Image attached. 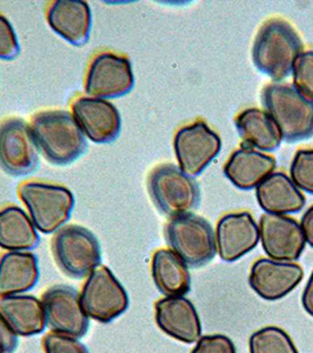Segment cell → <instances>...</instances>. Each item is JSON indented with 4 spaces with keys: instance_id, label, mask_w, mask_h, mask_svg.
I'll return each instance as SVG.
<instances>
[{
    "instance_id": "obj_1",
    "label": "cell",
    "mask_w": 313,
    "mask_h": 353,
    "mask_svg": "<svg viewBox=\"0 0 313 353\" xmlns=\"http://www.w3.org/2000/svg\"><path fill=\"white\" fill-rule=\"evenodd\" d=\"M31 130L38 150L46 161L57 166L76 161L88 148L72 113L65 110H45L31 119Z\"/></svg>"
},
{
    "instance_id": "obj_2",
    "label": "cell",
    "mask_w": 313,
    "mask_h": 353,
    "mask_svg": "<svg viewBox=\"0 0 313 353\" xmlns=\"http://www.w3.org/2000/svg\"><path fill=\"white\" fill-rule=\"evenodd\" d=\"M303 43L289 21L272 18L258 30L252 48L254 66L274 83L284 81L292 73Z\"/></svg>"
},
{
    "instance_id": "obj_3",
    "label": "cell",
    "mask_w": 313,
    "mask_h": 353,
    "mask_svg": "<svg viewBox=\"0 0 313 353\" xmlns=\"http://www.w3.org/2000/svg\"><path fill=\"white\" fill-rule=\"evenodd\" d=\"M265 112L272 118L287 143L313 137V101L291 84L266 85L261 92Z\"/></svg>"
},
{
    "instance_id": "obj_4",
    "label": "cell",
    "mask_w": 313,
    "mask_h": 353,
    "mask_svg": "<svg viewBox=\"0 0 313 353\" xmlns=\"http://www.w3.org/2000/svg\"><path fill=\"white\" fill-rule=\"evenodd\" d=\"M165 239L170 249L190 268L209 264L217 253L212 226L193 213L171 218L165 226Z\"/></svg>"
},
{
    "instance_id": "obj_5",
    "label": "cell",
    "mask_w": 313,
    "mask_h": 353,
    "mask_svg": "<svg viewBox=\"0 0 313 353\" xmlns=\"http://www.w3.org/2000/svg\"><path fill=\"white\" fill-rule=\"evenodd\" d=\"M148 190L156 209L171 218L191 213L201 199L197 181L173 164L156 166L148 178Z\"/></svg>"
},
{
    "instance_id": "obj_6",
    "label": "cell",
    "mask_w": 313,
    "mask_h": 353,
    "mask_svg": "<svg viewBox=\"0 0 313 353\" xmlns=\"http://www.w3.org/2000/svg\"><path fill=\"white\" fill-rule=\"evenodd\" d=\"M18 194L36 229L41 232L54 233L71 217L74 197L61 185L44 181H26L19 186Z\"/></svg>"
},
{
    "instance_id": "obj_7",
    "label": "cell",
    "mask_w": 313,
    "mask_h": 353,
    "mask_svg": "<svg viewBox=\"0 0 313 353\" xmlns=\"http://www.w3.org/2000/svg\"><path fill=\"white\" fill-rule=\"evenodd\" d=\"M53 258L68 277L83 279L99 268L101 249L90 230L79 225H66L52 239Z\"/></svg>"
},
{
    "instance_id": "obj_8",
    "label": "cell",
    "mask_w": 313,
    "mask_h": 353,
    "mask_svg": "<svg viewBox=\"0 0 313 353\" xmlns=\"http://www.w3.org/2000/svg\"><path fill=\"white\" fill-rule=\"evenodd\" d=\"M88 317L109 324L129 309V294L106 266H99L85 281L81 293Z\"/></svg>"
},
{
    "instance_id": "obj_9",
    "label": "cell",
    "mask_w": 313,
    "mask_h": 353,
    "mask_svg": "<svg viewBox=\"0 0 313 353\" xmlns=\"http://www.w3.org/2000/svg\"><path fill=\"white\" fill-rule=\"evenodd\" d=\"M173 149L179 168L190 176H197L221 152V139L204 121H197L178 130Z\"/></svg>"
},
{
    "instance_id": "obj_10",
    "label": "cell",
    "mask_w": 313,
    "mask_h": 353,
    "mask_svg": "<svg viewBox=\"0 0 313 353\" xmlns=\"http://www.w3.org/2000/svg\"><path fill=\"white\" fill-rule=\"evenodd\" d=\"M134 74L128 57L113 52L97 54L85 77V93L99 99H114L132 91Z\"/></svg>"
},
{
    "instance_id": "obj_11",
    "label": "cell",
    "mask_w": 313,
    "mask_h": 353,
    "mask_svg": "<svg viewBox=\"0 0 313 353\" xmlns=\"http://www.w3.org/2000/svg\"><path fill=\"white\" fill-rule=\"evenodd\" d=\"M39 150L31 126L21 118L0 123V168L13 176H26L36 169Z\"/></svg>"
},
{
    "instance_id": "obj_12",
    "label": "cell",
    "mask_w": 313,
    "mask_h": 353,
    "mask_svg": "<svg viewBox=\"0 0 313 353\" xmlns=\"http://www.w3.org/2000/svg\"><path fill=\"white\" fill-rule=\"evenodd\" d=\"M46 326L53 332L78 339L84 337L90 318L81 305V294L71 286L56 285L45 291L41 297Z\"/></svg>"
},
{
    "instance_id": "obj_13",
    "label": "cell",
    "mask_w": 313,
    "mask_h": 353,
    "mask_svg": "<svg viewBox=\"0 0 313 353\" xmlns=\"http://www.w3.org/2000/svg\"><path fill=\"white\" fill-rule=\"evenodd\" d=\"M259 239L266 256L272 261L294 263L305 250L301 223L287 216L264 213L259 221Z\"/></svg>"
},
{
    "instance_id": "obj_14",
    "label": "cell",
    "mask_w": 313,
    "mask_h": 353,
    "mask_svg": "<svg viewBox=\"0 0 313 353\" xmlns=\"http://www.w3.org/2000/svg\"><path fill=\"white\" fill-rule=\"evenodd\" d=\"M71 111L81 132L96 144H109L121 134V113L109 101L79 97L73 101Z\"/></svg>"
},
{
    "instance_id": "obj_15",
    "label": "cell",
    "mask_w": 313,
    "mask_h": 353,
    "mask_svg": "<svg viewBox=\"0 0 313 353\" xmlns=\"http://www.w3.org/2000/svg\"><path fill=\"white\" fill-rule=\"evenodd\" d=\"M304 278L301 265L261 258L250 271V288L265 301H279L296 289Z\"/></svg>"
},
{
    "instance_id": "obj_16",
    "label": "cell",
    "mask_w": 313,
    "mask_h": 353,
    "mask_svg": "<svg viewBox=\"0 0 313 353\" xmlns=\"http://www.w3.org/2000/svg\"><path fill=\"white\" fill-rule=\"evenodd\" d=\"M259 226L246 211L228 213L219 219L216 229V245L219 257L226 263L241 259L257 248Z\"/></svg>"
},
{
    "instance_id": "obj_17",
    "label": "cell",
    "mask_w": 313,
    "mask_h": 353,
    "mask_svg": "<svg viewBox=\"0 0 313 353\" xmlns=\"http://www.w3.org/2000/svg\"><path fill=\"white\" fill-rule=\"evenodd\" d=\"M154 318L158 327L176 341L193 344L201 339V319L188 298L165 297L156 301Z\"/></svg>"
},
{
    "instance_id": "obj_18",
    "label": "cell",
    "mask_w": 313,
    "mask_h": 353,
    "mask_svg": "<svg viewBox=\"0 0 313 353\" xmlns=\"http://www.w3.org/2000/svg\"><path fill=\"white\" fill-rule=\"evenodd\" d=\"M50 28L53 32L74 46H83L89 41L92 14L86 1L56 0L46 11Z\"/></svg>"
},
{
    "instance_id": "obj_19",
    "label": "cell",
    "mask_w": 313,
    "mask_h": 353,
    "mask_svg": "<svg viewBox=\"0 0 313 353\" xmlns=\"http://www.w3.org/2000/svg\"><path fill=\"white\" fill-rule=\"evenodd\" d=\"M276 168L277 161L273 157L241 145L230 156L223 171L236 188L250 191L274 172Z\"/></svg>"
},
{
    "instance_id": "obj_20",
    "label": "cell",
    "mask_w": 313,
    "mask_h": 353,
    "mask_svg": "<svg viewBox=\"0 0 313 353\" xmlns=\"http://www.w3.org/2000/svg\"><path fill=\"white\" fill-rule=\"evenodd\" d=\"M256 198L269 214L286 216L301 212L306 199L292 179L284 172H273L256 188Z\"/></svg>"
},
{
    "instance_id": "obj_21",
    "label": "cell",
    "mask_w": 313,
    "mask_h": 353,
    "mask_svg": "<svg viewBox=\"0 0 313 353\" xmlns=\"http://www.w3.org/2000/svg\"><path fill=\"white\" fill-rule=\"evenodd\" d=\"M39 281V265L32 252L10 251L0 257V297L24 294Z\"/></svg>"
},
{
    "instance_id": "obj_22",
    "label": "cell",
    "mask_w": 313,
    "mask_h": 353,
    "mask_svg": "<svg viewBox=\"0 0 313 353\" xmlns=\"http://www.w3.org/2000/svg\"><path fill=\"white\" fill-rule=\"evenodd\" d=\"M0 313L17 336L32 337L44 332L46 327L41 301L28 294L0 298Z\"/></svg>"
},
{
    "instance_id": "obj_23",
    "label": "cell",
    "mask_w": 313,
    "mask_h": 353,
    "mask_svg": "<svg viewBox=\"0 0 313 353\" xmlns=\"http://www.w3.org/2000/svg\"><path fill=\"white\" fill-rule=\"evenodd\" d=\"M234 125L243 146L261 152L274 151L283 141L281 131L272 118L263 110L250 108L234 118Z\"/></svg>"
},
{
    "instance_id": "obj_24",
    "label": "cell",
    "mask_w": 313,
    "mask_h": 353,
    "mask_svg": "<svg viewBox=\"0 0 313 353\" xmlns=\"http://www.w3.org/2000/svg\"><path fill=\"white\" fill-rule=\"evenodd\" d=\"M151 274L165 297H184L191 290L189 266L172 250H156L151 261Z\"/></svg>"
},
{
    "instance_id": "obj_25",
    "label": "cell",
    "mask_w": 313,
    "mask_h": 353,
    "mask_svg": "<svg viewBox=\"0 0 313 353\" xmlns=\"http://www.w3.org/2000/svg\"><path fill=\"white\" fill-rule=\"evenodd\" d=\"M38 244L36 226L24 210L16 205L0 209V249L30 252Z\"/></svg>"
},
{
    "instance_id": "obj_26",
    "label": "cell",
    "mask_w": 313,
    "mask_h": 353,
    "mask_svg": "<svg viewBox=\"0 0 313 353\" xmlns=\"http://www.w3.org/2000/svg\"><path fill=\"white\" fill-rule=\"evenodd\" d=\"M250 353H298L289 334L277 326H266L251 334Z\"/></svg>"
},
{
    "instance_id": "obj_27",
    "label": "cell",
    "mask_w": 313,
    "mask_h": 353,
    "mask_svg": "<svg viewBox=\"0 0 313 353\" xmlns=\"http://www.w3.org/2000/svg\"><path fill=\"white\" fill-rule=\"evenodd\" d=\"M290 174L298 189L313 194V149L298 150L293 157Z\"/></svg>"
},
{
    "instance_id": "obj_28",
    "label": "cell",
    "mask_w": 313,
    "mask_h": 353,
    "mask_svg": "<svg viewBox=\"0 0 313 353\" xmlns=\"http://www.w3.org/2000/svg\"><path fill=\"white\" fill-rule=\"evenodd\" d=\"M293 86L309 101H313V50L299 54L292 70Z\"/></svg>"
},
{
    "instance_id": "obj_29",
    "label": "cell",
    "mask_w": 313,
    "mask_h": 353,
    "mask_svg": "<svg viewBox=\"0 0 313 353\" xmlns=\"http://www.w3.org/2000/svg\"><path fill=\"white\" fill-rule=\"evenodd\" d=\"M45 353H90L88 347L77 338L51 332L43 341Z\"/></svg>"
},
{
    "instance_id": "obj_30",
    "label": "cell",
    "mask_w": 313,
    "mask_h": 353,
    "mask_svg": "<svg viewBox=\"0 0 313 353\" xmlns=\"http://www.w3.org/2000/svg\"><path fill=\"white\" fill-rule=\"evenodd\" d=\"M21 52L16 31L6 17L0 13V59L12 61Z\"/></svg>"
},
{
    "instance_id": "obj_31",
    "label": "cell",
    "mask_w": 313,
    "mask_h": 353,
    "mask_svg": "<svg viewBox=\"0 0 313 353\" xmlns=\"http://www.w3.org/2000/svg\"><path fill=\"white\" fill-rule=\"evenodd\" d=\"M191 353H236V347L224 334H212L201 337Z\"/></svg>"
},
{
    "instance_id": "obj_32",
    "label": "cell",
    "mask_w": 313,
    "mask_h": 353,
    "mask_svg": "<svg viewBox=\"0 0 313 353\" xmlns=\"http://www.w3.org/2000/svg\"><path fill=\"white\" fill-rule=\"evenodd\" d=\"M18 346V336L0 313V353H13Z\"/></svg>"
},
{
    "instance_id": "obj_33",
    "label": "cell",
    "mask_w": 313,
    "mask_h": 353,
    "mask_svg": "<svg viewBox=\"0 0 313 353\" xmlns=\"http://www.w3.org/2000/svg\"><path fill=\"white\" fill-rule=\"evenodd\" d=\"M301 226L306 243L313 249V205L306 210L301 217Z\"/></svg>"
},
{
    "instance_id": "obj_34",
    "label": "cell",
    "mask_w": 313,
    "mask_h": 353,
    "mask_svg": "<svg viewBox=\"0 0 313 353\" xmlns=\"http://www.w3.org/2000/svg\"><path fill=\"white\" fill-rule=\"evenodd\" d=\"M301 304L306 312L313 317V271L301 296Z\"/></svg>"
}]
</instances>
